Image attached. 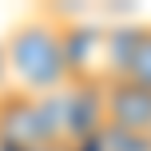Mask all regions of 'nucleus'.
<instances>
[{
	"label": "nucleus",
	"mask_w": 151,
	"mask_h": 151,
	"mask_svg": "<svg viewBox=\"0 0 151 151\" xmlns=\"http://www.w3.org/2000/svg\"><path fill=\"white\" fill-rule=\"evenodd\" d=\"M99 80H135L151 88V24L119 28L104 36V76Z\"/></svg>",
	"instance_id": "3"
},
{
	"label": "nucleus",
	"mask_w": 151,
	"mask_h": 151,
	"mask_svg": "<svg viewBox=\"0 0 151 151\" xmlns=\"http://www.w3.org/2000/svg\"><path fill=\"white\" fill-rule=\"evenodd\" d=\"M104 111L107 127L151 135V88L135 80H104Z\"/></svg>",
	"instance_id": "4"
},
{
	"label": "nucleus",
	"mask_w": 151,
	"mask_h": 151,
	"mask_svg": "<svg viewBox=\"0 0 151 151\" xmlns=\"http://www.w3.org/2000/svg\"><path fill=\"white\" fill-rule=\"evenodd\" d=\"M0 143L8 151H44L60 143L48 96L4 91L0 96Z\"/></svg>",
	"instance_id": "2"
},
{
	"label": "nucleus",
	"mask_w": 151,
	"mask_h": 151,
	"mask_svg": "<svg viewBox=\"0 0 151 151\" xmlns=\"http://www.w3.org/2000/svg\"><path fill=\"white\" fill-rule=\"evenodd\" d=\"M4 68L28 96H56L76 80L68 56V28L52 16H28L4 40Z\"/></svg>",
	"instance_id": "1"
}]
</instances>
